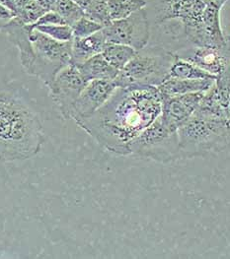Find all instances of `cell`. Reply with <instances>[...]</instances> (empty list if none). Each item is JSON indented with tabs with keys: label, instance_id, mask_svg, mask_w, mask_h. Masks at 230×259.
Wrapping results in <instances>:
<instances>
[{
	"label": "cell",
	"instance_id": "obj_1",
	"mask_svg": "<svg viewBox=\"0 0 230 259\" xmlns=\"http://www.w3.org/2000/svg\"><path fill=\"white\" fill-rule=\"evenodd\" d=\"M162 97L157 87L117 88L91 116L76 123L108 151L129 156V145L161 114Z\"/></svg>",
	"mask_w": 230,
	"mask_h": 259
},
{
	"label": "cell",
	"instance_id": "obj_2",
	"mask_svg": "<svg viewBox=\"0 0 230 259\" xmlns=\"http://www.w3.org/2000/svg\"><path fill=\"white\" fill-rule=\"evenodd\" d=\"M44 142L43 125L35 111L17 94L0 92V161L31 159Z\"/></svg>",
	"mask_w": 230,
	"mask_h": 259
},
{
	"label": "cell",
	"instance_id": "obj_3",
	"mask_svg": "<svg viewBox=\"0 0 230 259\" xmlns=\"http://www.w3.org/2000/svg\"><path fill=\"white\" fill-rule=\"evenodd\" d=\"M181 159L220 153L229 144V118L196 110L178 130Z\"/></svg>",
	"mask_w": 230,
	"mask_h": 259
},
{
	"label": "cell",
	"instance_id": "obj_4",
	"mask_svg": "<svg viewBox=\"0 0 230 259\" xmlns=\"http://www.w3.org/2000/svg\"><path fill=\"white\" fill-rule=\"evenodd\" d=\"M173 60L174 53L164 47L147 45L119 72L116 85L118 88L158 87L169 77Z\"/></svg>",
	"mask_w": 230,
	"mask_h": 259
},
{
	"label": "cell",
	"instance_id": "obj_5",
	"mask_svg": "<svg viewBox=\"0 0 230 259\" xmlns=\"http://www.w3.org/2000/svg\"><path fill=\"white\" fill-rule=\"evenodd\" d=\"M29 37L33 49V63L29 75L35 76L49 87L60 70L71 62V41H58L31 25Z\"/></svg>",
	"mask_w": 230,
	"mask_h": 259
},
{
	"label": "cell",
	"instance_id": "obj_6",
	"mask_svg": "<svg viewBox=\"0 0 230 259\" xmlns=\"http://www.w3.org/2000/svg\"><path fill=\"white\" fill-rule=\"evenodd\" d=\"M130 155L167 164L180 160L177 131L166 127L160 115L129 145Z\"/></svg>",
	"mask_w": 230,
	"mask_h": 259
},
{
	"label": "cell",
	"instance_id": "obj_7",
	"mask_svg": "<svg viewBox=\"0 0 230 259\" xmlns=\"http://www.w3.org/2000/svg\"><path fill=\"white\" fill-rule=\"evenodd\" d=\"M107 44L131 47L134 51L145 48L151 37V26L145 8L131 16L110 22L102 29Z\"/></svg>",
	"mask_w": 230,
	"mask_h": 259
},
{
	"label": "cell",
	"instance_id": "obj_8",
	"mask_svg": "<svg viewBox=\"0 0 230 259\" xmlns=\"http://www.w3.org/2000/svg\"><path fill=\"white\" fill-rule=\"evenodd\" d=\"M87 83L76 66L70 63L58 72L48 87L63 118L71 119L74 104Z\"/></svg>",
	"mask_w": 230,
	"mask_h": 259
},
{
	"label": "cell",
	"instance_id": "obj_9",
	"mask_svg": "<svg viewBox=\"0 0 230 259\" xmlns=\"http://www.w3.org/2000/svg\"><path fill=\"white\" fill-rule=\"evenodd\" d=\"M117 88L115 81H89L74 104L71 119L77 122L91 116L111 98Z\"/></svg>",
	"mask_w": 230,
	"mask_h": 259
},
{
	"label": "cell",
	"instance_id": "obj_10",
	"mask_svg": "<svg viewBox=\"0 0 230 259\" xmlns=\"http://www.w3.org/2000/svg\"><path fill=\"white\" fill-rule=\"evenodd\" d=\"M204 94L205 92L189 93L163 100L160 114L163 124L172 131H177L192 116Z\"/></svg>",
	"mask_w": 230,
	"mask_h": 259
},
{
	"label": "cell",
	"instance_id": "obj_11",
	"mask_svg": "<svg viewBox=\"0 0 230 259\" xmlns=\"http://www.w3.org/2000/svg\"><path fill=\"white\" fill-rule=\"evenodd\" d=\"M174 54L213 76L229 69V51L213 47H189Z\"/></svg>",
	"mask_w": 230,
	"mask_h": 259
},
{
	"label": "cell",
	"instance_id": "obj_12",
	"mask_svg": "<svg viewBox=\"0 0 230 259\" xmlns=\"http://www.w3.org/2000/svg\"><path fill=\"white\" fill-rule=\"evenodd\" d=\"M150 26L178 20L182 25L190 18L196 0H145Z\"/></svg>",
	"mask_w": 230,
	"mask_h": 259
},
{
	"label": "cell",
	"instance_id": "obj_13",
	"mask_svg": "<svg viewBox=\"0 0 230 259\" xmlns=\"http://www.w3.org/2000/svg\"><path fill=\"white\" fill-rule=\"evenodd\" d=\"M30 30V25L23 24L17 17H14L0 30V32L6 34L9 41L18 49L21 65L28 74L31 70L34 58L33 49L29 37Z\"/></svg>",
	"mask_w": 230,
	"mask_h": 259
},
{
	"label": "cell",
	"instance_id": "obj_14",
	"mask_svg": "<svg viewBox=\"0 0 230 259\" xmlns=\"http://www.w3.org/2000/svg\"><path fill=\"white\" fill-rule=\"evenodd\" d=\"M215 79H179L168 77L157 89L160 93L162 100L173 96H179L184 94L196 92H206L214 83Z\"/></svg>",
	"mask_w": 230,
	"mask_h": 259
},
{
	"label": "cell",
	"instance_id": "obj_15",
	"mask_svg": "<svg viewBox=\"0 0 230 259\" xmlns=\"http://www.w3.org/2000/svg\"><path fill=\"white\" fill-rule=\"evenodd\" d=\"M106 44L102 30L89 37L72 38L70 63L77 66L92 56L101 54Z\"/></svg>",
	"mask_w": 230,
	"mask_h": 259
},
{
	"label": "cell",
	"instance_id": "obj_16",
	"mask_svg": "<svg viewBox=\"0 0 230 259\" xmlns=\"http://www.w3.org/2000/svg\"><path fill=\"white\" fill-rule=\"evenodd\" d=\"M76 67L86 82L92 80L114 81L120 72L111 66L101 54L92 56Z\"/></svg>",
	"mask_w": 230,
	"mask_h": 259
},
{
	"label": "cell",
	"instance_id": "obj_17",
	"mask_svg": "<svg viewBox=\"0 0 230 259\" xmlns=\"http://www.w3.org/2000/svg\"><path fill=\"white\" fill-rule=\"evenodd\" d=\"M135 53L136 51L128 46L106 44L101 55L111 66H113L118 71H121L134 57Z\"/></svg>",
	"mask_w": 230,
	"mask_h": 259
},
{
	"label": "cell",
	"instance_id": "obj_18",
	"mask_svg": "<svg viewBox=\"0 0 230 259\" xmlns=\"http://www.w3.org/2000/svg\"><path fill=\"white\" fill-rule=\"evenodd\" d=\"M169 77L179 78V79H193V80L216 78V76H213L204 71L197 65L193 64L192 62L187 61L183 58H180L175 54H174V60L169 72Z\"/></svg>",
	"mask_w": 230,
	"mask_h": 259
},
{
	"label": "cell",
	"instance_id": "obj_19",
	"mask_svg": "<svg viewBox=\"0 0 230 259\" xmlns=\"http://www.w3.org/2000/svg\"><path fill=\"white\" fill-rule=\"evenodd\" d=\"M111 21L127 18L146 7L145 0H106Z\"/></svg>",
	"mask_w": 230,
	"mask_h": 259
},
{
	"label": "cell",
	"instance_id": "obj_20",
	"mask_svg": "<svg viewBox=\"0 0 230 259\" xmlns=\"http://www.w3.org/2000/svg\"><path fill=\"white\" fill-rule=\"evenodd\" d=\"M53 11H56L63 22L70 27L81 17L85 16L83 9L73 0H58Z\"/></svg>",
	"mask_w": 230,
	"mask_h": 259
},
{
	"label": "cell",
	"instance_id": "obj_21",
	"mask_svg": "<svg viewBox=\"0 0 230 259\" xmlns=\"http://www.w3.org/2000/svg\"><path fill=\"white\" fill-rule=\"evenodd\" d=\"M42 34L58 41H71L73 38L72 29L68 25H44L33 27Z\"/></svg>",
	"mask_w": 230,
	"mask_h": 259
},
{
	"label": "cell",
	"instance_id": "obj_22",
	"mask_svg": "<svg viewBox=\"0 0 230 259\" xmlns=\"http://www.w3.org/2000/svg\"><path fill=\"white\" fill-rule=\"evenodd\" d=\"M47 12L49 11L43 8L36 0H30L20 9L16 17L25 25H33Z\"/></svg>",
	"mask_w": 230,
	"mask_h": 259
},
{
	"label": "cell",
	"instance_id": "obj_23",
	"mask_svg": "<svg viewBox=\"0 0 230 259\" xmlns=\"http://www.w3.org/2000/svg\"><path fill=\"white\" fill-rule=\"evenodd\" d=\"M84 14L87 18L96 22L103 28L112 22L109 17L106 0H96L84 11Z\"/></svg>",
	"mask_w": 230,
	"mask_h": 259
},
{
	"label": "cell",
	"instance_id": "obj_24",
	"mask_svg": "<svg viewBox=\"0 0 230 259\" xmlns=\"http://www.w3.org/2000/svg\"><path fill=\"white\" fill-rule=\"evenodd\" d=\"M71 29H72L73 38H82V37H89L97 32L101 31L103 27L96 22L87 18L86 16H83L71 26Z\"/></svg>",
	"mask_w": 230,
	"mask_h": 259
},
{
	"label": "cell",
	"instance_id": "obj_25",
	"mask_svg": "<svg viewBox=\"0 0 230 259\" xmlns=\"http://www.w3.org/2000/svg\"><path fill=\"white\" fill-rule=\"evenodd\" d=\"M63 24L65 23L56 11H49L39 19L35 24L31 26L36 27V26H44V25H63Z\"/></svg>",
	"mask_w": 230,
	"mask_h": 259
},
{
	"label": "cell",
	"instance_id": "obj_26",
	"mask_svg": "<svg viewBox=\"0 0 230 259\" xmlns=\"http://www.w3.org/2000/svg\"><path fill=\"white\" fill-rule=\"evenodd\" d=\"M14 17L15 15L10 10L0 4V30Z\"/></svg>",
	"mask_w": 230,
	"mask_h": 259
},
{
	"label": "cell",
	"instance_id": "obj_27",
	"mask_svg": "<svg viewBox=\"0 0 230 259\" xmlns=\"http://www.w3.org/2000/svg\"><path fill=\"white\" fill-rule=\"evenodd\" d=\"M0 4L4 7H6L8 10H10L16 17L18 9H17V5H16L15 0H0Z\"/></svg>",
	"mask_w": 230,
	"mask_h": 259
},
{
	"label": "cell",
	"instance_id": "obj_28",
	"mask_svg": "<svg viewBox=\"0 0 230 259\" xmlns=\"http://www.w3.org/2000/svg\"><path fill=\"white\" fill-rule=\"evenodd\" d=\"M36 1L47 11H53L58 0H36Z\"/></svg>",
	"mask_w": 230,
	"mask_h": 259
},
{
	"label": "cell",
	"instance_id": "obj_29",
	"mask_svg": "<svg viewBox=\"0 0 230 259\" xmlns=\"http://www.w3.org/2000/svg\"><path fill=\"white\" fill-rule=\"evenodd\" d=\"M73 1L83 9V11H85V10H86L90 5H92L96 0H73Z\"/></svg>",
	"mask_w": 230,
	"mask_h": 259
}]
</instances>
